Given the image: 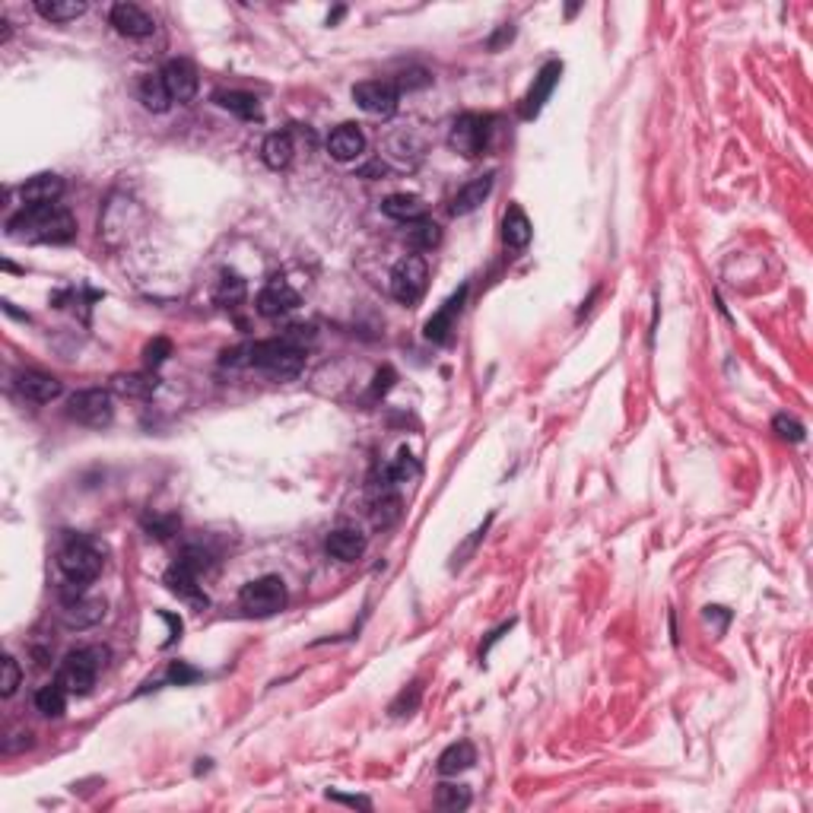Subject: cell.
<instances>
[{"mask_svg": "<svg viewBox=\"0 0 813 813\" xmlns=\"http://www.w3.org/2000/svg\"><path fill=\"white\" fill-rule=\"evenodd\" d=\"M163 80H166V89H169L172 102H182V105H188V102L197 95V86H201L195 64L185 61V57H176V61L166 64Z\"/></svg>", "mask_w": 813, "mask_h": 813, "instance_id": "11", "label": "cell"}, {"mask_svg": "<svg viewBox=\"0 0 813 813\" xmlns=\"http://www.w3.org/2000/svg\"><path fill=\"white\" fill-rule=\"evenodd\" d=\"M327 153L340 163H353L366 153V137L356 125H340L337 131L327 137Z\"/></svg>", "mask_w": 813, "mask_h": 813, "instance_id": "18", "label": "cell"}, {"mask_svg": "<svg viewBox=\"0 0 813 813\" xmlns=\"http://www.w3.org/2000/svg\"><path fill=\"white\" fill-rule=\"evenodd\" d=\"M432 83V76L426 74V70H406V74H401L395 80V86L397 89H419V86H429Z\"/></svg>", "mask_w": 813, "mask_h": 813, "instance_id": "39", "label": "cell"}, {"mask_svg": "<svg viewBox=\"0 0 813 813\" xmlns=\"http://www.w3.org/2000/svg\"><path fill=\"white\" fill-rule=\"evenodd\" d=\"M296 306H299V293L286 280H270L257 293V302H255L257 315H264V318H280V315L293 312Z\"/></svg>", "mask_w": 813, "mask_h": 813, "instance_id": "13", "label": "cell"}, {"mask_svg": "<svg viewBox=\"0 0 813 813\" xmlns=\"http://www.w3.org/2000/svg\"><path fill=\"white\" fill-rule=\"evenodd\" d=\"M146 527H150L156 537H169V534L178 527V518L176 515H169V518H153V521H146Z\"/></svg>", "mask_w": 813, "mask_h": 813, "instance_id": "41", "label": "cell"}, {"mask_svg": "<svg viewBox=\"0 0 813 813\" xmlns=\"http://www.w3.org/2000/svg\"><path fill=\"white\" fill-rule=\"evenodd\" d=\"M397 95L401 89L395 86V80H366L353 86V99L363 112L376 115V118H391L397 112Z\"/></svg>", "mask_w": 813, "mask_h": 813, "instance_id": "9", "label": "cell"}, {"mask_svg": "<svg viewBox=\"0 0 813 813\" xmlns=\"http://www.w3.org/2000/svg\"><path fill=\"white\" fill-rule=\"evenodd\" d=\"M493 172H487V176L474 178V182H467L461 191H457L455 197H451V216H467V213H474L477 206H480L483 201L489 197V191H493Z\"/></svg>", "mask_w": 813, "mask_h": 813, "instance_id": "20", "label": "cell"}, {"mask_svg": "<svg viewBox=\"0 0 813 813\" xmlns=\"http://www.w3.org/2000/svg\"><path fill=\"white\" fill-rule=\"evenodd\" d=\"M382 210L388 213L391 219H397V223H419V219L426 216V204L419 201L417 195H391V197H385Z\"/></svg>", "mask_w": 813, "mask_h": 813, "instance_id": "27", "label": "cell"}, {"mask_svg": "<svg viewBox=\"0 0 813 813\" xmlns=\"http://www.w3.org/2000/svg\"><path fill=\"white\" fill-rule=\"evenodd\" d=\"M419 696H423V687H419V683H410V689H404V693L391 702V715H410L413 708H417Z\"/></svg>", "mask_w": 813, "mask_h": 813, "instance_id": "38", "label": "cell"}, {"mask_svg": "<svg viewBox=\"0 0 813 813\" xmlns=\"http://www.w3.org/2000/svg\"><path fill=\"white\" fill-rule=\"evenodd\" d=\"M325 550L331 553L334 559H340V563H356V559L366 553V537L356 531V527H337V531L327 534Z\"/></svg>", "mask_w": 813, "mask_h": 813, "instance_id": "19", "label": "cell"}, {"mask_svg": "<svg viewBox=\"0 0 813 813\" xmlns=\"http://www.w3.org/2000/svg\"><path fill=\"white\" fill-rule=\"evenodd\" d=\"M64 195V178L51 176V172H42V176L29 178V182L19 188V197H23L25 206H45V204H57Z\"/></svg>", "mask_w": 813, "mask_h": 813, "instance_id": "17", "label": "cell"}, {"mask_svg": "<svg viewBox=\"0 0 813 813\" xmlns=\"http://www.w3.org/2000/svg\"><path fill=\"white\" fill-rule=\"evenodd\" d=\"M242 296H245V283L236 274H226L219 280V289H216L219 306H236V302H242Z\"/></svg>", "mask_w": 813, "mask_h": 813, "instance_id": "32", "label": "cell"}, {"mask_svg": "<svg viewBox=\"0 0 813 813\" xmlns=\"http://www.w3.org/2000/svg\"><path fill=\"white\" fill-rule=\"evenodd\" d=\"M213 102H216L219 108H226V112H232V115H238V118H245V121H251V118H257V115H261V108H257V99L251 93H238V89H229V93H216L213 95Z\"/></svg>", "mask_w": 813, "mask_h": 813, "instance_id": "29", "label": "cell"}, {"mask_svg": "<svg viewBox=\"0 0 813 813\" xmlns=\"http://www.w3.org/2000/svg\"><path fill=\"white\" fill-rule=\"evenodd\" d=\"M159 388V378L153 372H127L112 378V391L121 397H150Z\"/></svg>", "mask_w": 813, "mask_h": 813, "instance_id": "24", "label": "cell"}, {"mask_svg": "<svg viewBox=\"0 0 813 813\" xmlns=\"http://www.w3.org/2000/svg\"><path fill=\"white\" fill-rule=\"evenodd\" d=\"M477 763V750L470 740H457V744H451L448 750L438 757V772L442 776H457V772L470 769V766Z\"/></svg>", "mask_w": 813, "mask_h": 813, "instance_id": "26", "label": "cell"}, {"mask_svg": "<svg viewBox=\"0 0 813 813\" xmlns=\"http://www.w3.org/2000/svg\"><path fill=\"white\" fill-rule=\"evenodd\" d=\"M35 13L48 23H70L86 13V4L83 0H35Z\"/></svg>", "mask_w": 813, "mask_h": 813, "instance_id": "28", "label": "cell"}, {"mask_svg": "<svg viewBox=\"0 0 813 813\" xmlns=\"http://www.w3.org/2000/svg\"><path fill=\"white\" fill-rule=\"evenodd\" d=\"M531 219H527V213L521 210L518 204H512L506 210V219H502V242L508 245V248L521 251L527 248V242H531Z\"/></svg>", "mask_w": 813, "mask_h": 813, "instance_id": "21", "label": "cell"}, {"mask_svg": "<svg viewBox=\"0 0 813 813\" xmlns=\"http://www.w3.org/2000/svg\"><path fill=\"white\" fill-rule=\"evenodd\" d=\"M197 578H201V576H197L191 566H185V563H178V559H176V566L166 572V588H169L172 595L182 597V601H188L191 607L204 610L210 601H206V595H204L201 585H197Z\"/></svg>", "mask_w": 813, "mask_h": 813, "instance_id": "14", "label": "cell"}, {"mask_svg": "<svg viewBox=\"0 0 813 813\" xmlns=\"http://www.w3.org/2000/svg\"><path fill=\"white\" fill-rule=\"evenodd\" d=\"M67 417L80 426H89V429H102V426H108L115 419L112 395L102 388L76 391V395L67 401Z\"/></svg>", "mask_w": 813, "mask_h": 813, "instance_id": "7", "label": "cell"}, {"mask_svg": "<svg viewBox=\"0 0 813 813\" xmlns=\"http://www.w3.org/2000/svg\"><path fill=\"white\" fill-rule=\"evenodd\" d=\"M334 801H344V804H350V808H363V810H369V801H366V798H344V795H331Z\"/></svg>", "mask_w": 813, "mask_h": 813, "instance_id": "44", "label": "cell"}, {"mask_svg": "<svg viewBox=\"0 0 813 813\" xmlns=\"http://www.w3.org/2000/svg\"><path fill=\"white\" fill-rule=\"evenodd\" d=\"M76 236V219L70 210L57 204L45 206H23L16 216L6 223V238L13 242H51L64 245Z\"/></svg>", "mask_w": 813, "mask_h": 813, "instance_id": "1", "label": "cell"}, {"mask_svg": "<svg viewBox=\"0 0 813 813\" xmlns=\"http://www.w3.org/2000/svg\"><path fill=\"white\" fill-rule=\"evenodd\" d=\"M108 651L105 648H76L70 651L67 657L57 667V683L67 689L70 696H86L89 689L95 687V677H99V667L105 664Z\"/></svg>", "mask_w": 813, "mask_h": 813, "instance_id": "3", "label": "cell"}, {"mask_svg": "<svg viewBox=\"0 0 813 813\" xmlns=\"http://www.w3.org/2000/svg\"><path fill=\"white\" fill-rule=\"evenodd\" d=\"M487 137H489V118H483V115H457L455 125H451V134H448V144L455 153H461V156L467 159H477L483 150H487Z\"/></svg>", "mask_w": 813, "mask_h": 813, "instance_id": "8", "label": "cell"}, {"mask_svg": "<svg viewBox=\"0 0 813 813\" xmlns=\"http://www.w3.org/2000/svg\"><path fill=\"white\" fill-rule=\"evenodd\" d=\"M16 388H19V395H23L25 401H32V404H51V401H57V397H61L64 385L57 382L55 376H45V372L25 369V372H19V376H16Z\"/></svg>", "mask_w": 813, "mask_h": 813, "instance_id": "15", "label": "cell"}, {"mask_svg": "<svg viewBox=\"0 0 813 813\" xmlns=\"http://www.w3.org/2000/svg\"><path fill=\"white\" fill-rule=\"evenodd\" d=\"M410 242L417 245V248H436V245L442 242V229H438L436 223H426V219H419L417 229L410 232Z\"/></svg>", "mask_w": 813, "mask_h": 813, "instance_id": "33", "label": "cell"}, {"mask_svg": "<svg viewBox=\"0 0 813 813\" xmlns=\"http://www.w3.org/2000/svg\"><path fill=\"white\" fill-rule=\"evenodd\" d=\"M67 696H70L67 689L55 680L35 693V708L45 715V718H61V715L67 712Z\"/></svg>", "mask_w": 813, "mask_h": 813, "instance_id": "30", "label": "cell"}, {"mask_svg": "<svg viewBox=\"0 0 813 813\" xmlns=\"http://www.w3.org/2000/svg\"><path fill=\"white\" fill-rule=\"evenodd\" d=\"M401 515V499L397 496H391L388 489L382 493V499H376V525H391V521Z\"/></svg>", "mask_w": 813, "mask_h": 813, "instance_id": "34", "label": "cell"}, {"mask_svg": "<svg viewBox=\"0 0 813 813\" xmlns=\"http://www.w3.org/2000/svg\"><path fill=\"white\" fill-rule=\"evenodd\" d=\"M464 296H467V286L457 289V293L451 296V299L445 302V306L438 308L429 321H426V340H432V344H448L451 331H455V318H457V312H461V306H464Z\"/></svg>", "mask_w": 813, "mask_h": 813, "instance_id": "16", "label": "cell"}, {"mask_svg": "<svg viewBox=\"0 0 813 813\" xmlns=\"http://www.w3.org/2000/svg\"><path fill=\"white\" fill-rule=\"evenodd\" d=\"M512 38H515V29H512V25H502V29H499V32H496V35H493V38H489V48H493V51H496V48H499V45L512 42Z\"/></svg>", "mask_w": 813, "mask_h": 813, "instance_id": "42", "label": "cell"}, {"mask_svg": "<svg viewBox=\"0 0 813 813\" xmlns=\"http://www.w3.org/2000/svg\"><path fill=\"white\" fill-rule=\"evenodd\" d=\"M19 680H23V670H19L16 657H4V680H0V696H4V699H10V696L16 693Z\"/></svg>", "mask_w": 813, "mask_h": 813, "instance_id": "36", "label": "cell"}, {"mask_svg": "<svg viewBox=\"0 0 813 813\" xmlns=\"http://www.w3.org/2000/svg\"><path fill=\"white\" fill-rule=\"evenodd\" d=\"M559 76H563V64H559V61H547L544 70L534 76V83H531V89H527V95L521 99V118H525V121L537 118L540 108H544L547 99H550V93L557 89Z\"/></svg>", "mask_w": 813, "mask_h": 813, "instance_id": "10", "label": "cell"}, {"mask_svg": "<svg viewBox=\"0 0 813 813\" xmlns=\"http://www.w3.org/2000/svg\"><path fill=\"white\" fill-rule=\"evenodd\" d=\"M426 280H429V267L419 255H406L391 270V296L401 306H417L426 293Z\"/></svg>", "mask_w": 813, "mask_h": 813, "instance_id": "6", "label": "cell"}, {"mask_svg": "<svg viewBox=\"0 0 813 813\" xmlns=\"http://www.w3.org/2000/svg\"><path fill=\"white\" fill-rule=\"evenodd\" d=\"M248 366L274 378H293L306 369V350L293 337L257 340V344L248 346Z\"/></svg>", "mask_w": 813, "mask_h": 813, "instance_id": "2", "label": "cell"}, {"mask_svg": "<svg viewBox=\"0 0 813 813\" xmlns=\"http://www.w3.org/2000/svg\"><path fill=\"white\" fill-rule=\"evenodd\" d=\"M293 137H289L286 131L283 134H270L267 140H264V146H261V159H264V166H267V169H274V172H280V169H286L289 163H293Z\"/></svg>", "mask_w": 813, "mask_h": 813, "instance_id": "25", "label": "cell"}, {"mask_svg": "<svg viewBox=\"0 0 813 813\" xmlns=\"http://www.w3.org/2000/svg\"><path fill=\"white\" fill-rule=\"evenodd\" d=\"M238 604L251 617H274L286 607V585L280 576H261L238 591Z\"/></svg>", "mask_w": 813, "mask_h": 813, "instance_id": "5", "label": "cell"}, {"mask_svg": "<svg viewBox=\"0 0 813 813\" xmlns=\"http://www.w3.org/2000/svg\"><path fill=\"white\" fill-rule=\"evenodd\" d=\"M772 429H776L778 438H785V442H801L804 438V426L798 423L795 417H788V413H778V417L772 419Z\"/></svg>", "mask_w": 813, "mask_h": 813, "instance_id": "35", "label": "cell"}, {"mask_svg": "<svg viewBox=\"0 0 813 813\" xmlns=\"http://www.w3.org/2000/svg\"><path fill=\"white\" fill-rule=\"evenodd\" d=\"M61 617L70 629H86V626L99 623L105 617V601H99V597H83V601L64 604Z\"/></svg>", "mask_w": 813, "mask_h": 813, "instance_id": "22", "label": "cell"}, {"mask_svg": "<svg viewBox=\"0 0 813 813\" xmlns=\"http://www.w3.org/2000/svg\"><path fill=\"white\" fill-rule=\"evenodd\" d=\"M137 95H140V102H144L146 112L163 115V112H169V105H172V95H169V89H166L163 74L144 76V80H140V86H137Z\"/></svg>", "mask_w": 813, "mask_h": 813, "instance_id": "23", "label": "cell"}, {"mask_svg": "<svg viewBox=\"0 0 813 813\" xmlns=\"http://www.w3.org/2000/svg\"><path fill=\"white\" fill-rule=\"evenodd\" d=\"M57 566H61L64 578H74V582H93L102 572V553L95 550L93 540L86 537H67L57 550Z\"/></svg>", "mask_w": 813, "mask_h": 813, "instance_id": "4", "label": "cell"}, {"mask_svg": "<svg viewBox=\"0 0 813 813\" xmlns=\"http://www.w3.org/2000/svg\"><path fill=\"white\" fill-rule=\"evenodd\" d=\"M108 23L127 38H150L153 32H156L153 16L137 4H115L112 13H108Z\"/></svg>", "mask_w": 813, "mask_h": 813, "instance_id": "12", "label": "cell"}, {"mask_svg": "<svg viewBox=\"0 0 813 813\" xmlns=\"http://www.w3.org/2000/svg\"><path fill=\"white\" fill-rule=\"evenodd\" d=\"M470 804V791L464 785H438L436 808L442 810H464Z\"/></svg>", "mask_w": 813, "mask_h": 813, "instance_id": "31", "label": "cell"}, {"mask_svg": "<svg viewBox=\"0 0 813 813\" xmlns=\"http://www.w3.org/2000/svg\"><path fill=\"white\" fill-rule=\"evenodd\" d=\"M391 382H395V372H391V369L378 372V376H376V395H385V391L391 388Z\"/></svg>", "mask_w": 813, "mask_h": 813, "instance_id": "43", "label": "cell"}, {"mask_svg": "<svg viewBox=\"0 0 813 813\" xmlns=\"http://www.w3.org/2000/svg\"><path fill=\"white\" fill-rule=\"evenodd\" d=\"M197 670L195 667H188V664H182V661H172V667H169V680L172 683H178V687H182V683H191V680H197Z\"/></svg>", "mask_w": 813, "mask_h": 813, "instance_id": "40", "label": "cell"}, {"mask_svg": "<svg viewBox=\"0 0 813 813\" xmlns=\"http://www.w3.org/2000/svg\"><path fill=\"white\" fill-rule=\"evenodd\" d=\"M169 356H172V344H169V340H166V337H156V340H153V344H146V350H144V363L150 366V369L163 366Z\"/></svg>", "mask_w": 813, "mask_h": 813, "instance_id": "37", "label": "cell"}]
</instances>
